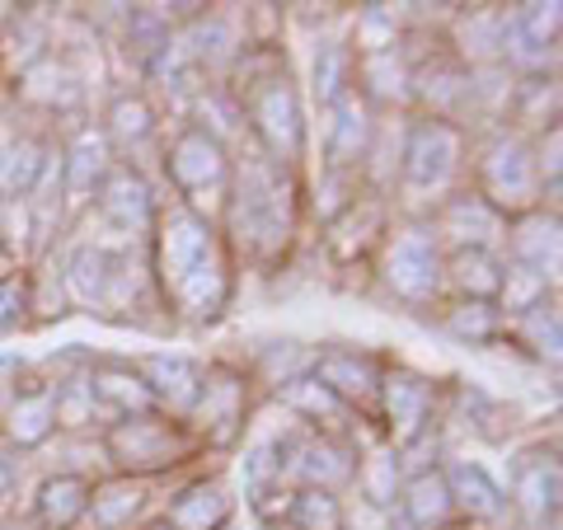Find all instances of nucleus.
Wrapping results in <instances>:
<instances>
[{
    "instance_id": "nucleus-43",
    "label": "nucleus",
    "mask_w": 563,
    "mask_h": 530,
    "mask_svg": "<svg viewBox=\"0 0 563 530\" xmlns=\"http://www.w3.org/2000/svg\"><path fill=\"white\" fill-rule=\"evenodd\" d=\"M151 530H174V526H169V521H155V526H151Z\"/></svg>"
},
{
    "instance_id": "nucleus-10",
    "label": "nucleus",
    "mask_w": 563,
    "mask_h": 530,
    "mask_svg": "<svg viewBox=\"0 0 563 530\" xmlns=\"http://www.w3.org/2000/svg\"><path fill=\"white\" fill-rule=\"evenodd\" d=\"M559 47V5H517L503 20V57L517 62L526 70H540L544 62H554Z\"/></svg>"
},
{
    "instance_id": "nucleus-3",
    "label": "nucleus",
    "mask_w": 563,
    "mask_h": 530,
    "mask_svg": "<svg viewBox=\"0 0 563 530\" xmlns=\"http://www.w3.org/2000/svg\"><path fill=\"white\" fill-rule=\"evenodd\" d=\"M250 122L254 136L263 141V155L277 165L296 161L306 151V113H301V95L287 76L258 80V90L250 95Z\"/></svg>"
},
{
    "instance_id": "nucleus-42",
    "label": "nucleus",
    "mask_w": 563,
    "mask_h": 530,
    "mask_svg": "<svg viewBox=\"0 0 563 530\" xmlns=\"http://www.w3.org/2000/svg\"><path fill=\"white\" fill-rule=\"evenodd\" d=\"M244 479H250L254 503L263 498L268 479H282V461H273V441H258V446L250 451V461H244Z\"/></svg>"
},
{
    "instance_id": "nucleus-7",
    "label": "nucleus",
    "mask_w": 563,
    "mask_h": 530,
    "mask_svg": "<svg viewBox=\"0 0 563 530\" xmlns=\"http://www.w3.org/2000/svg\"><path fill=\"white\" fill-rule=\"evenodd\" d=\"M442 277H446L442 240H437L432 231L413 225V231L395 235L390 254H385V281L395 287V296H404V300H432L437 287H442Z\"/></svg>"
},
{
    "instance_id": "nucleus-21",
    "label": "nucleus",
    "mask_w": 563,
    "mask_h": 530,
    "mask_svg": "<svg viewBox=\"0 0 563 530\" xmlns=\"http://www.w3.org/2000/svg\"><path fill=\"white\" fill-rule=\"evenodd\" d=\"M109 169H113V165H109V146H103V136L80 132L76 146H70V161H66L62 174H57L62 188H66V202H70V207L90 202Z\"/></svg>"
},
{
    "instance_id": "nucleus-20",
    "label": "nucleus",
    "mask_w": 563,
    "mask_h": 530,
    "mask_svg": "<svg viewBox=\"0 0 563 530\" xmlns=\"http://www.w3.org/2000/svg\"><path fill=\"white\" fill-rule=\"evenodd\" d=\"M442 479H446V488H451V507L470 511V517L493 521V517H503V511H507L503 484L493 479V474H488L479 461H455V465L442 474Z\"/></svg>"
},
{
    "instance_id": "nucleus-13",
    "label": "nucleus",
    "mask_w": 563,
    "mask_h": 530,
    "mask_svg": "<svg viewBox=\"0 0 563 530\" xmlns=\"http://www.w3.org/2000/svg\"><path fill=\"white\" fill-rule=\"evenodd\" d=\"M380 399H385V418H390V432L404 441H413L428 428V409H432V385L413 376V371H395V376H380Z\"/></svg>"
},
{
    "instance_id": "nucleus-39",
    "label": "nucleus",
    "mask_w": 563,
    "mask_h": 530,
    "mask_svg": "<svg viewBox=\"0 0 563 530\" xmlns=\"http://www.w3.org/2000/svg\"><path fill=\"white\" fill-rule=\"evenodd\" d=\"M362 488H366V498L372 503H395V493H399V455H372L366 461V474H362Z\"/></svg>"
},
{
    "instance_id": "nucleus-9",
    "label": "nucleus",
    "mask_w": 563,
    "mask_h": 530,
    "mask_svg": "<svg viewBox=\"0 0 563 530\" xmlns=\"http://www.w3.org/2000/svg\"><path fill=\"white\" fill-rule=\"evenodd\" d=\"M165 174L174 179L179 192H202V188H221L231 161H225V146L217 132L207 128H188L165 155Z\"/></svg>"
},
{
    "instance_id": "nucleus-44",
    "label": "nucleus",
    "mask_w": 563,
    "mask_h": 530,
    "mask_svg": "<svg viewBox=\"0 0 563 530\" xmlns=\"http://www.w3.org/2000/svg\"><path fill=\"white\" fill-rule=\"evenodd\" d=\"M273 530H291V526H273Z\"/></svg>"
},
{
    "instance_id": "nucleus-1",
    "label": "nucleus",
    "mask_w": 563,
    "mask_h": 530,
    "mask_svg": "<svg viewBox=\"0 0 563 530\" xmlns=\"http://www.w3.org/2000/svg\"><path fill=\"white\" fill-rule=\"evenodd\" d=\"M155 268H161L165 296L188 320H217L231 296V268H225L217 231L198 211H169L155 240Z\"/></svg>"
},
{
    "instance_id": "nucleus-29",
    "label": "nucleus",
    "mask_w": 563,
    "mask_h": 530,
    "mask_svg": "<svg viewBox=\"0 0 563 530\" xmlns=\"http://www.w3.org/2000/svg\"><path fill=\"white\" fill-rule=\"evenodd\" d=\"M128 52L141 66H161V57H169V14H161V10H132Z\"/></svg>"
},
{
    "instance_id": "nucleus-34",
    "label": "nucleus",
    "mask_w": 563,
    "mask_h": 530,
    "mask_svg": "<svg viewBox=\"0 0 563 530\" xmlns=\"http://www.w3.org/2000/svg\"><path fill=\"white\" fill-rule=\"evenodd\" d=\"M282 404H287V409H296V413H306V418H324V422L347 413V404L333 399L314 376H291L287 385H282Z\"/></svg>"
},
{
    "instance_id": "nucleus-22",
    "label": "nucleus",
    "mask_w": 563,
    "mask_h": 530,
    "mask_svg": "<svg viewBox=\"0 0 563 530\" xmlns=\"http://www.w3.org/2000/svg\"><path fill=\"white\" fill-rule=\"evenodd\" d=\"M47 174H52V151L43 146V141L20 136L0 151V192H10V198L38 192Z\"/></svg>"
},
{
    "instance_id": "nucleus-4",
    "label": "nucleus",
    "mask_w": 563,
    "mask_h": 530,
    "mask_svg": "<svg viewBox=\"0 0 563 530\" xmlns=\"http://www.w3.org/2000/svg\"><path fill=\"white\" fill-rule=\"evenodd\" d=\"M484 192L479 198L498 211H517V217H526V211L536 207V192H540V169H536V151L526 136H498L484 155Z\"/></svg>"
},
{
    "instance_id": "nucleus-32",
    "label": "nucleus",
    "mask_w": 563,
    "mask_h": 530,
    "mask_svg": "<svg viewBox=\"0 0 563 530\" xmlns=\"http://www.w3.org/2000/svg\"><path fill=\"white\" fill-rule=\"evenodd\" d=\"M151 132H155V113H151L146 99H141V95L113 99V109H109V136L118 141V146H141Z\"/></svg>"
},
{
    "instance_id": "nucleus-17",
    "label": "nucleus",
    "mask_w": 563,
    "mask_h": 530,
    "mask_svg": "<svg viewBox=\"0 0 563 530\" xmlns=\"http://www.w3.org/2000/svg\"><path fill=\"white\" fill-rule=\"evenodd\" d=\"M333 122H329V165L333 169H347L357 165L366 146H372V109H366V99H357V90L343 95L333 103Z\"/></svg>"
},
{
    "instance_id": "nucleus-15",
    "label": "nucleus",
    "mask_w": 563,
    "mask_h": 530,
    "mask_svg": "<svg viewBox=\"0 0 563 530\" xmlns=\"http://www.w3.org/2000/svg\"><path fill=\"white\" fill-rule=\"evenodd\" d=\"M314 380L343 404H362L380 395V366L362 357V352H324V357H314Z\"/></svg>"
},
{
    "instance_id": "nucleus-28",
    "label": "nucleus",
    "mask_w": 563,
    "mask_h": 530,
    "mask_svg": "<svg viewBox=\"0 0 563 530\" xmlns=\"http://www.w3.org/2000/svg\"><path fill=\"white\" fill-rule=\"evenodd\" d=\"M343 95H352V47L347 43H324L314 52V99L333 109Z\"/></svg>"
},
{
    "instance_id": "nucleus-26",
    "label": "nucleus",
    "mask_w": 563,
    "mask_h": 530,
    "mask_svg": "<svg viewBox=\"0 0 563 530\" xmlns=\"http://www.w3.org/2000/svg\"><path fill=\"white\" fill-rule=\"evenodd\" d=\"M404 511H409V521L413 526H442L446 517H451V488H446V479H442V470H418L413 479H409V488H404Z\"/></svg>"
},
{
    "instance_id": "nucleus-14",
    "label": "nucleus",
    "mask_w": 563,
    "mask_h": 530,
    "mask_svg": "<svg viewBox=\"0 0 563 530\" xmlns=\"http://www.w3.org/2000/svg\"><path fill=\"white\" fill-rule=\"evenodd\" d=\"M512 258L521 273H531L540 281H550L559 273V217L550 211H526V217L512 225Z\"/></svg>"
},
{
    "instance_id": "nucleus-35",
    "label": "nucleus",
    "mask_w": 563,
    "mask_h": 530,
    "mask_svg": "<svg viewBox=\"0 0 563 530\" xmlns=\"http://www.w3.org/2000/svg\"><path fill=\"white\" fill-rule=\"evenodd\" d=\"M188 43H192V62H207V66L231 62L235 57V24L225 20V14H207V20H198V29L188 33Z\"/></svg>"
},
{
    "instance_id": "nucleus-30",
    "label": "nucleus",
    "mask_w": 563,
    "mask_h": 530,
    "mask_svg": "<svg viewBox=\"0 0 563 530\" xmlns=\"http://www.w3.org/2000/svg\"><path fill=\"white\" fill-rule=\"evenodd\" d=\"M141 503H146V488L132 484V479H118V484H103L99 493H90V511H95V521L103 530H118V526H128Z\"/></svg>"
},
{
    "instance_id": "nucleus-27",
    "label": "nucleus",
    "mask_w": 563,
    "mask_h": 530,
    "mask_svg": "<svg viewBox=\"0 0 563 530\" xmlns=\"http://www.w3.org/2000/svg\"><path fill=\"white\" fill-rule=\"evenodd\" d=\"M559 493H563V474L554 461H536V465H526L521 470V479H517V503L521 511L531 521H544V517H559Z\"/></svg>"
},
{
    "instance_id": "nucleus-41",
    "label": "nucleus",
    "mask_w": 563,
    "mask_h": 530,
    "mask_svg": "<svg viewBox=\"0 0 563 530\" xmlns=\"http://www.w3.org/2000/svg\"><path fill=\"white\" fill-rule=\"evenodd\" d=\"M24 310H29V287L20 277H5L0 281V339L24 324Z\"/></svg>"
},
{
    "instance_id": "nucleus-18",
    "label": "nucleus",
    "mask_w": 563,
    "mask_h": 530,
    "mask_svg": "<svg viewBox=\"0 0 563 530\" xmlns=\"http://www.w3.org/2000/svg\"><path fill=\"white\" fill-rule=\"evenodd\" d=\"M442 235L455 240V250H488L493 240H503V217L479 192H461L442 211Z\"/></svg>"
},
{
    "instance_id": "nucleus-31",
    "label": "nucleus",
    "mask_w": 563,
    "mask_h": 530,
    "mask_svg": "<svg viewBox=\"0 0 563 530\" xmlns=\"http://www.w3.org/2000/svg\"><path fill=\"white\" fill-rule=\"evenodd\" d=\"M57 432V409H52V395H24L10 413V437L20 446H43V441Z\"/></svg>"
},
{
    "instance_id": "nucleus-38",
    "label": "nucleus",
    "mask_w": 563,
    "mask_h": 530,
    "mask_svg": "<svg viewBox=\"0 0 563 530\" xmlns=\"http://www.w3.org/2000/svg\"><path fill=\"white\" fill-rule=\"evenodd\" d=\"M521 329H526V339H531L536 357H544V362H559L563 324H559V310H554V300H536L531 310H521Z\"/></svg>"
},
{
    "instance_id": "nucleus-36",
    "label": "nucleus",
    "mask_w": 563,
    "mask_h": 530,
    "mask_svg": "<svg viewBox=\"0 0 563 530\" xmlns=\"http://www.w3.org/2000/svg\"><path fill=\"white\" fill-rule=\"evenodd\" d=\"M503 10H474L465 29H461V43H465V57L470 62H493L503 57Z\"/></svg>"
},
{
    "instance_id": "nucleus-45",
    "label": "nucleus",
    "mask_w": 563,
    "mask_h": 530,
    "mask_svg": "<svg viewBox=\"0 0 563 530\" xmlns=\"http://www.w3.org/2000/svg\"><path fill=\"white\" fill-rule=\"evenodd\" d=\"M0 235H5V221H0Z\"/></svg>"
},
{
    "instance_id": "nucleus-23",
    "label": "nucleus",
    "mask_w": 563,
    "mask_h": 530,
    "mask_svg": "<svg viewBox=\"0 0 563 530\" xmlns=\"http://www.w3.org/2000/svg\"><path fill=\"white\" fill-rule=\"evenodd\" d=\"M225 517H231V493H225V484H192L179 503L169 507V526L174 530H221Z\"/></svg>"
},
{
    "instance_id": "nucleus-12",
    "label": "nucleus",
    "mask_w": 563,
    "mask_h": 530,
    "mask_svg": "<svg viewBox=\"0 0 563 530\" xmlns=\"http://www.w3.org/2000/svg\"><path fill=\"white\" fill-rule=\"evenodd\" d=\"M282 451V446H277ZM282 470H296L306 479V488H339L352 479V451L343 441L320 437V432H306V437H291L287 451H282Z\"/></svg>"
},
{
    "instance_id": "nucleus-5",
    "label": "nucleus",
    "mask_w": 563,
    "mask_h": 530,
    "mask_svg": "<svg viewBox=\"0 0 563 530\" xmlns=\"http://www.w3.org/2000/svg\"><path fill=\"white\" fill-rule=\"evenodd\" d=\"M109 455L122 470L151 474V470H169L188 455V437L174 422L155 418V413H136V418H118L109 428Z\"/></svg>"
},
{
    "instance_id": "nucleus-11",
    "label": "nucleus",
    "mask_w": 563,
    "mask_h": 530,
    "mask_svg": "<svg viewBox=\"0 0 563 530\" xmlns=\"http://www.w3.org/2000/svg\"><path fill=\"white\" fill-rule=\"evenodd\" d=\"M95 198H99L103 221H109L118 235H146L151 231L155 207H151V188H146V179H141L136 169L113 165L109 174H103Z\"/></svg>"
},
{
    "instance_id": "nucleus-40",
    "label": "nucleus",
    "mask_w": 563,
    "mask_h": 530,
    "mask_svg": "<svg viewBox=\"0 0 563 530\" xmlns=\"http://www.w3.org/2000/svg\"><path fill=\"white\" fill-rule=\"evenodd\" d=\"M52 409H57V422H66V428H80V422L95 413L90 385H85V380H70V385H62V390L52 395Z\"/></svg>"
},
{
    "instance_id": "nucleus-8",
    "label": "nucleus",
    "mask_w": 563,
    "mask_h": 530,
    "mask_svg": "<svg viewBox=\"0 0 563 530\" xmlns=\"http://www.w3.org/2000/svg\"><path fill=\"white\" fill-rule=\"evenodd\" d=\"M128 287V263L122 254H113L109 244H76V254L66 258V291L80 300V306H99L109 310L122 300Z\"/></svg>"
},
{
    "instance_id": "nucleus-25",
    "label": "nucleus",
    "mask_w": 563,
    "mask_h": 530,
    "mask_svg": "<svg viewBox=\"0 0 563 530\" xmlns=\"http://www.w3.org/2000/svg\"><path fill=\"white\" fill-rule=\"evenodd\" d=\"M446 273L451 281L461 287L470 300H493V296H503V277L507 268L498 258H493V250H455L451 263H446Z\"/></svg>"
},
{
    "instance_id": "nucleus-6",
    "label": "nucleus",
    "mask_w": 563,
    "mask_h": 530,
    "mask_svg": "<svg viewBox=\"0 0 563 530\" xmlns=\"http://www.w3.org/2000/svg\"><path fill=\"white\" fill-rule=\"evenodd\" d=\"M399 169H404V184H409L413 192L446 188L451 174L461 169V132H455L446 118L418 122V128L409 132V141H404Z\"/></svg>"
},
{
    "instance_id": "nucleus-24",
    "label": "nucleus",
    "mask_w": 563,
    "mask_h": 530,
    "mask_svg": "<svg viewBox=\"0 0 563 530\" xmlns=\"http://www.w3.org/2000/svg\"><path fill=\"white\" fill-rule=\"evenodd\" d=\"M90 511V484L80 474H57L38 488V521L47 530H70Z\"/></svg>"
},
{
    "instance_id": "nucleus-2",
    "label": "nucleus",
    "mask_w": 563,
    "mask_h": 530,
    "mask_svg": "<svg viewBox=\"0 0 563 530\" xmlns=\"http://www.w3.org/2000/svg\"><path fill=\"white\" fill-rule=\"evenodd\" d=\"M296 231V184L287 165L268 155H250L235 174L231 192V235L244 254L273 258Z\"/></svg>"
},
{
    "instance_id": "nucleus-33",
    "label": "nucleus",
    "mask_w": 563,
    "mask_h": 530,
    "mask_svg": "<svg viewBox=\"0 0 563 530\" xmlns=\"http://www.w3.org/2000/svg\"><path fill=\"white\" fill-rule=\"evenodd\" d=\"M291 530H343V507L329 488H301L291 498Z\"/></svg>"
},
{
    "instance_id": "nucleus-16",
    "label": "nucleus",
    "mask_w": 563,
    "mask_h": 530,
    "mask_svg": "<svg viewBox=\"0 0 563 530\" xmlns=\"http://www.w3.org/2000/svg\"><path fill=\"white\" fill-rule=\"evenodd\" d=\"M90 399H95V409H109L118 418H136V413H146L151 409V390H146V380H141V371L132 366H118V362H103L90 371Z\"/></svg>"
},
{
    "instance_id": "nucleus-37",
    "label": "nucleus",
    "mask_w": 563,
    "mask_h": 530,
    "mask_svg": "<svg viewBox=\"0 0 563 530\" xmlns=\"http://www.w3.org/2000/svg\"><path fill=\"white\" fill-rule=\"evenodd\" d=\"M498 324H503V314H498V306H488V300H465V306H455L446 314V333L461 343H488L493 333H498Z\"/></svg>"
},
{
    "instance_id": "nucleus-19",
    "label": "nucleus",
    "mask_w": 563,
    "mask_h": 530,
    "mask_svg": "<svg viewBox=\"0 0 563 530\" xmlns=\"http://www.w3.org/2000/svg\"><path fill=\"white\" fill-rule=\"evenodd\" d=\"M141 380H146L151 399H165L169 409H198V395H202V366L188 362V357H146L141 362Z\"/></svg>"
}]
</instances>
